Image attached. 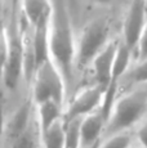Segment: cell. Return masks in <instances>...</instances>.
I'll return each mask as SVG.
<instances>
[{"label":"cell","instance_id":"1","mask_svg":"<svg viewBox=\"0 0 147 148\" xmlns=\"http://www.w3.org/2000/svg\"><path fill=\"white\" fill-rule=\"evenodd\" d=\"M49 57L59 68L66 81L72 76V67L76 61V40L74 36L69 12L63 4L54 3L48 30Z\"/></svg>","mask_w":147,"mask_h":148},{"label":"cell","instance_id":"2","mask_svg":"<svg viewBox=\"0 0 147 148\" xmlns=\"http://www.w3.org/2000/svg\"><path fill=\"white\" fill-rule=\"evenodd\" d=\"M66 79L49 58L34 67L32 101L40 104L47 101H56L63 104L66 95Z\"/></svg>","mask_w":147,"mask_h":148},{"label":"cell","instance_id":"3","mask_svg":"<svg viewBox=\"0 0 147 148\" xmlns=\"http://www.w3.org/2000/svg\"><path fill=\"white\" fill-rule=\"evenodd\" d=\"M147 112V92H132L119 98L109 113L106 129L111 134L123 133L135 125Z\"/></svg>","mask_w":147,"mask_h":148},{"label":"cell","instance_id":"4","mask_svg":"<svg viewBox=\"0 0 147 148\" xmlns=\"http://www.w3.org/2000/svg\"><path fill=\"white\" fill-rule=\"evenodd\" d=\"M110 26L107 19L94 18L84 26L76 40V62L84 67L92 63L97 54L110 42Z\"/></svg>","mask_w":147,"mask_h":148},{"label":"cell","instance_id":"5","mask_svg":"<svg viewBox=\"0 0 147 148\" xmlns=\"http://www.w3.org/2000/svg\"><path fill=\"white\" fill-rule=\"evenodd\" d=\"M26 54L27 45L25 42L23 36L21 35L19 30L13 28L12 31H9V53H8L7 64L1 77L7 89L14 90L18 85L22 72L25 70Z\"/></svg>","mask_w":147,"mask_h":148},{"label":"cell","instance_id":"6","mask_svg":"<svg viewBox=\"0 0 147 148\" xmlns=\"http://www.w3.org/2000/svg\"><path fill=\"white\" fill-rule=\"evenodd\" d=\"M104 99H106V89L101 85L95 84L92 86L83 88L71 99L67 110L65 111L63 120L71 121L76 119H83L84 116L95 112L102 104H104Z\"/></svg>","mask_w":147,"mask_h":148},{"label":"cell","instance_id":"7","mask_svg":"<svg viewBox=\"0 0 147 148\" xmlns=\"http://www.w3.org/2000/svg\"><path fill=\"white\" fill-rule=\"evenodd\" d=\"M147 23L146 0H133L126 12L123 26V42L132 50L137 49L138 41Z\"/></svg>","mask_w":147,"mask_h":148},{"label":"cell","instance_id":"8","mask_svg":"<svg viewBox=\"0 0 147 148\" xmlns=\"http://www.w3.org/2000/svg\"><path fill=\"white\" fill-rule=\"evenodd\" d=\"M27 25L34 30L48 27L53 13V0H21Z\"/></svg>","mask_w":147,"mask_h":148},{"label":"cell","instance_id":"9","mask_svg":"<svg viewBox=\"0 0 147 148\" xmlns=\"http://www.w3.org/2000/svg\"><path fill=\"white\" fill-rule=\"evenodd\" d=\"M109 113L104 110H98L84 116L80 120V139L81 148H90L98 142L102 132L107 126Z\"/></svg>","mask_w":147,"mask_h":148},{"label":"cell","instance_id":"10","mask_svg":"<svg viewBox=\"0 0 147 148\" xmlns=\"http://www.w3.org/2000/svg\"><path fill=\"white\" fill-rule=\"evenodd\" d=\"M117 47H119V41H110L97 54V57L90 63L93 67L95 84L103 86L104 89L109 88L110 82H111L112 67H114V61H115V56H116Z\"/></svg>","mask_w":147,"mask_h":148},{"label":"cell","instance_id":"11","mask_svg":"<svg viewBox=\"0 0 147 148\" xmlns=\"http://www.w3.org/2000/svg\"><path fill=\"white\" fill-rule=\"evenodd\" d=\"M62 106L63 104L58 103L56 101H47L40 104H36L39 135H41L57 121L63 119L65 112L62 111Z\"/></svg>","mask_w":147,"mask_h":148},{"label":"cell","instance_id":"12","mask_svg":"<svg viewBox=\"0 0 147 148\" xmlns=\"http://www.w3.org/2000/svg\"><path fill=\"white\" fill-rule=\"evenodd\" d=\"M132 52L133 50L128 45H125L123 41H119V47H117L116 56H115V61H114V67H112L111 82H110V86L107 89H114L117 80L126 72L129 64H131Z\"/></svg>","mask_w":147,"mask_h":148},{"label":"cell","instance_id":"13","mask_svg":"<svg viewBox=\"0 0 147 148\" xmlns=\"http://www.w3.org/2000/svg\"><path fill=\"white\" fill-rule=\"evenodd\" d=\"M44 148H65L66 142V122L59 120L40 135Z\"/></svg>","mask_w":147,"mask_h":148},{"label":"cell","instance_id":"14","mask_svg":"<svg viewBox=\"0 0 147 148\" xmlns=\"http://www.w3.org/2000/svg\"><path fill=\"white\" fill-rule=\"evenodd\" d=\"M80 120L81 119L65 121L66 122V142H65V148H81Z\"/></svg>","mask_w":147,"mask_h":148},{"label":"cell","instance_id":"15","mask_svg":"<svg viewBox=\"0 0 147 148\" xmlns=\"http://www.w3.org/2000/svg\"><path fill=\"white\" fill-rule=\"evenodd\" d=\"M12 148H38L36 135L31 126L12 138Z\"/></svg>","mask_w":147,"mask_h":148},{"label":"cell","instance_id":"16","mask_svg":"<svg viewBox=\"0 0 147 148\" xmlns=\"http://www.w3.org/2000/svg\"><path fill=\"white\" fill-rule=\"evenodd\" d=\"M8 53H9V31L3 25H0V80L7 64Z\"/></svg>","mask_w":147,"mask_h":148},{"label":"cell","instance_id":"17","mask_svg":"<svg viewBox=\"0 0 147 148\" xmlns=\"http://www.w3.org/2000/svg\"><path fill=\"white\" fill-rule=\"evenodd\" d=\"M131 144H132L131 136L123 132V133L112 134L104 143L101 144L100 148H131L132 147Z\"/></svg>","mask_w":147,"mask_h":148},{"label":"cell","instance_id":"18","mask_svg":"<svg viewBox=\"0 0 147 148\" xmlns=\"http://www.w3.org/2000/svg\"><path fill=\"white\" fill-rule=\"evenodd\" d=\"M131 79L137 84H146L147 82V58L139 59L138 64L132 70Z\"/></svg>","mask_w":147,"mask_h":148},{"label":"cell","instance_id":"19","mask_svg":"<svg viewBox=\"0 0 147 148\" xmlns=\"http://www.w3.org/2000/svg\"><path fill=\"white\" fill-rule=\"evenodd\" d=\"M137 53L139 59H146L147 58V23L145 28H143V32L141 35V39L138 41L137 45Z\"/></svg>","mask_w":147,"mask_h":148},{"label":"cell","instance_id":"20","mask_svg":"<svg viewBox=\"0 0 147 148\" xmlns=\"http://www.w3.org/2000/svg\"><path fill=\"white\" fill-rule=\"evenodd\" d=\"M137 139L139 142L141 147L142 148H147V120L142 122L139 127L137 130Z\"/></svg>","mask_w":147,"mask_h":148},{"label":"cell","instance_id":"21","mask_svg":"<svg viewBox=\"0 0 147 148\" xmlns=\"http://www.w3.org/2000/svg\"><path fill=\"white\" fill-rule=\"evenodd\" d=\"M90 1H93L94 4H100V5H107L110 4V3L112 1V0H90Z\"/></svg>","mask_w":147,"mask_h":148},{"label":"cell","instance_id":"22","mask_svg":"<svg viewBox=\"0 0 147 148\" xmlns=\"http://www.w3.org/2000/svg\"><path fill=\"white\" fill-rule=\"evenodd\" d=\"M69 1H70V4H71L72 8H75L76 4H78V0H69Z\"/></svg>","mask_w":147,"mask_h":148},{"label":"cell","instance_id":"23","mask_svg":"<svg viewBox=\"0 0 147 148\" xmlns=\"http://www.w3.org/2000/svg\"><path fill=\"white\" fill-rule=\"evenodd\" d=\"M1 12H3V0H0V17H1Z\"/></svg>","mask_w":147,"mask_h":148},{"label":"cell","instance_id":"24","mask_svg":"<svg viewBox=\"0 0 147 148\" xmlns=\"http://www.w3.org/2000/svg\"><path fill=\"white\" fill-rule=\"evenodd\" d=\"M131 148H135V147H131ZM141 148H142V147H141Z\"/></svg>","mask_w":147,"mask_h":148},{"label":"cell","instance_id":"25","mask_svg":"<svg viewBox=\"0 0 147 148\" xmlns=\"http://www.w3.org/2000/svg\"><path fill=\"white\" fill-rule=\"evenodd\" d=\"M146 4H147V0H146Z\"/></svg>","mask_w":147,"mask_h":148}]
</instances>
